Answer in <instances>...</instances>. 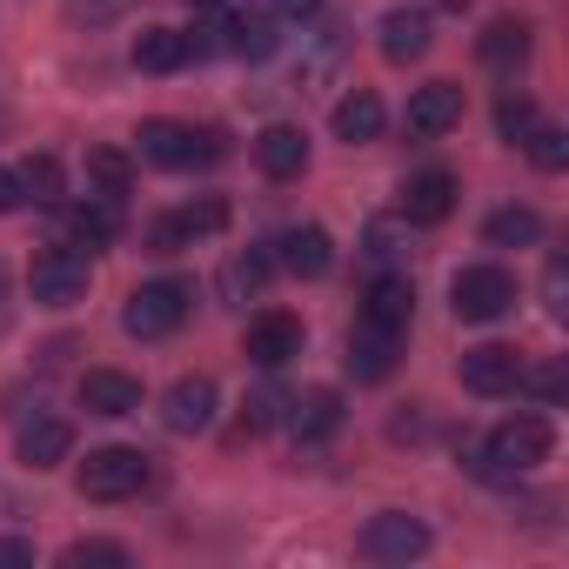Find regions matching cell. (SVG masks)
<instances>
[{"instance_id": "f1b7e54d", "label": "cell", "mask_w": 569, "mask_h": 569, "mask_svg": "<svg viewBox=\"0 0 569 569\" xmlns=\"http://www.w3.org/2000/svg\"><path fill=\"white\" fill-rule=\"evenodd\" d=\"M68 228H74V241H88V248H108L121 221H114V201H101V194H94L88 208H74V214H68Z\"/></svg>"}, {"instance_id": "9a60e30c", "label": "cell", "mask_w": 569, "mask_h": 569, "mask_svg": "<svg viewBox=\"0 0 569 569\" xmlns=\"http://www.w3.org/2000/svg\"><path fill=\"white\" fill-rule=\"evenodd\" d=\"M274 261L289 268V274H302V281H322L336 268V241H329V228L302 221V228H289V234L274 241Z\"/></svg>"}, {"instance_id": "4dcf8cb0", "label": "cell", "mask_w": 569, "mask_h": 569, "mask_svg": "<svg viewBox=\"0 0 569 569\" xmlns=\"http://www.w3.org/2000/svg\"><path fill=\"white\" fill-rule=\"evenodd\" d=\"M522 148H529V161H536V168H549V174L569 161V134H562L556 121H536V128L522 134Z\"/></svg>"}, {"instance_id": "cb8c5ba5", "label": "cell", "mask_w": 569, "mask_h": 569, "mask_svg": "<svg viewBox=\"0 0 569 569\" xmlns=\"http://www.w3.org/2000/svg\"><path fill=\"white\" fill-rule=\"evenodd\" d=\"M476 54H482V68L516 74V68L529 61V28H522V21H489L482 41H476Z\"/></svg>"}, {"instance_id": "e0dca14e", "label": "cell", "mask_w": 569, "mask_h": 569, "mask_svg": "<svg viewBox=\"0 0 569 569\" xmlns=\"http://www.w3.org/2000/svg\"><path fill=\"white\" fill-rule=\"evenodd\" d=\"M396 349H402L396 329H376V322L356 316V329H349V376H356V382H382V376L396 369Z\"/></svg>"}, {"instance_id": "44dd1931", "label": "cell", "mask_w": 569, "mask_h": 569, "mask_svg": "<svg viewBox=\"0 0 569 569\" xmlns=\"http://www.w3.org/2000/svg\"><path fill=\"white\" fill-rule=\"evenodd\" d=\"M141 74H174V68H188L194 61V34H174V28H141V41H134V54H128Z\"/></svg>"}, {"instance_id": "5bb4252c", "label": "cell", "mask_w": 569, "mask_h": 569, "mask_svg": "<svg viewBox=\"0 0 569 569\" xmlns=\"http://www.w3.org/2000/svg\"><path fill=\"white\" fill-rule=\"evenodd\" d=\"M74 396H81V409H88V416H108V422H121V416H134V409H141V382H134L128 369H88Z\"/></svg>"}, {"instance_id": "2e32d148", "label": "cell", "mask_w": 569, "mask_h": 569, "mask_svg": "<svg viewBox=\"0 0 569 569\" xmlns=\"http://www.w3.org/2000/svg\"><path fill=\"white\" fill-rule=\"evenodd\" d=\"M14 449H21L28 469H54V462L74 456V422L68 416H28L21 436H14Z\"/></svg>"}, {"instance_id": "277c9868", "label": "cell", "mask_w": 569, "mask_h": 569, "mask_svg": "<svg viewBox=\"0 0 569 569\" xmlns=\"http://www.w3.org/2000/svg\"><path fill=\"white\" fill-rule=\"evenodd\" d=\"M141 161L188 174V168L221 161V134L214 128H194V121H141Z\"/></svg>"}, {"instance_id": "484cf974", "label": "cell", "mask_w": 569, "mask_h": 569, "mask_svg": "<svg viewBox=\"0 0 569 569\" xmlns=\"http://www.w3.org/2000/svg\"><path fill=\"white\" fill-rule=\"evenodd\" d=\"M482 234H489V248H536L542 241V214L536 208H496Z\"/></svg>"}, {"instance_id": "e575fe53", "label": "cell", "mask_w": 569, "mask_h": 569, "mask_svg": "<svg viewBox=\"0 0 569 569\" xmlns=\"http://www.w3.org/2000/svg\"><path fill=\"white\" fill-rule=\"evenodd\" d=\"M34 562V542H21V536H0V569H28Z\"/></svg>"}, {"instance_id": "3957f363", "label": "cell", "mask_w": 569, "mask_h": 569, "mask_svg": "<svg viewBox=\"0 0 569 569\" xmlns=\"http://www.w3.org/2000/svg\"><path fill=\"white\" fill-rule=\"evenodd\" d=\"M449 309H456V322H502V316L516 309V274L496 268V261L456 268V281H449Z\"/></svg>"}, {"instance_id": "6da1fadb", "label": "cell", "mask_w": 569, "mask_h": 569, "mask_svg": "<svg viewBox=\"0 0 569 569\" xmlns=\"http://www.w3.org/2000/svg\"><path fill=\"white\" fill-rule=\"evenodd\" d=\"M549 449H556V422L536 416V409H522V416H509V422H496V429L482 436V449H476V476H489V482L529 476V469L549 462Z\"/></svg>"}, {"instance_id": "52a82bcc", "label": "cell", "mask_w": 569, "mask_h": 569, "mask_svg": "<svg viewBox=\"0 0 569 569\" xmlns=\"http://www.w3.org/2000/svg\"><path fill=\"white\" fill-rule=\"evenodd\" d=\"M28 289H34L41 309H74V302L88 296V254H74V248H48V254H34Z\"/></svg>"}, {"instance_id": "ac0fdd59", "label": "cell", "mask_w": 569, "mask_h": 569, "mask_svg": "<svg viewBox=\"0 0 569 569\" xmlns=\"http://www.w3.org/2000/svg\"><path fill=\"white\" fill-rule=\"evenodd\" d=\"M214 402H221V396H214V382H208V376H181V382L168 389L161 416H168V429H174V436H201V429L214 422Z\"/></svg>"}, {"instance_id": "74e56055", "label": "cell", "mask_w": 569, "mask_h": 569, "mask_svg": "<svg viewBox=\"0 0 569 569\" xmlns=\"http://www.w3.org/2000/svg\"><path fill=\"white\" fill-rule=\"evenodd\" d=\"M542 289H549V309L562 316V261H549V281H542Z\"/></svg>"}, {"instance_id": "30bf717a", "label": "cell", "mask_w": 569, "mask_h": 569, "mask_svg": "<svg viewBox=\"0 0 569 569\" xmlns=\"http://www.w3.org/2000/svg\"><path fill=\"white\" fill-rule=\"evenodd\" d=\"M456 376H462L469 396H509V389L522 382V356H516L509 342H476V349H462Z\"/></svg>"}, {"instance_id": "4316f807", "label": "cell", "mask_w": 569, "mask_h": 569, "mask_svg": "<svg viewBox=\"0 0 569 569\" xmlns=\"http://www.w3.org/2000/svg\"><path fill=\"white\" fill-rule=\"evenodd\" d=\"M61 562H68V569H128L134 556H128V542H108V536H81V542H68V549H61Z\"/></svg>"}, {"instance_id": "5b68a950", "label": "cell", "mask_w": 569, "mask_h": 569, "mask_svg": "<svg viewBox=\"0 0 569 569\" xmlns=\"http://www.w3.org/2000/svg\"><path fill=\"white\" fill-rule=\"evenodd\" d=\"M188 302H194L188 281H141L128 296V309H121V329L134 342H161V336H174L188 322Z\"/></svg>"}, {"instance_id": "603a6c76", "label": "cell", "mask_w": 569, "mask_h": 569, "mask_svg": "<svg viewBox=\"0 0 569 569\" xmlns=\"http://www.w3.org/2000/svg\"><path fill=\"white\" fill-rule=\"evenodd\" d=\"M329 121H336V141L362 148V141H376V134H382L389 108H382V101H376L369 88H356V94H342V101H336V114H329Z\"/></svg>"}, {"instance_id": "7c38bea8", "label": "cell", "mask_w": 569, "mask_h": 569, "mask_svg": "<svg viewBox=\"0 0 569 569\" xmlns=\"http://www.w3.org/2000/svg\"><path fill=\"white\" fill-rule=\"evenodd\" d=\"M456 174L449 168H416L409 181H402V221H416V228H436V221H449L456 214Z\"/></svg>"}, {"instance_id": "1f68e13d", "label": "cell", "mask_w": 569, "mask_h": 569, "mask_svg": "<svg viewBox=\"0 0 569 569\" xmlns=\"http://www.w3.org/2000/svg\"><path fill=\"white\" fill-rule=\"evenodd\" d=\"M21 188H28L34 201H61V188H68V174H61V161H54V154H34V161L21 168Z\"/></svg>"}, {"instance_id": "d6986e66", "label": "cell", "mask_w": 569, "mask_h": 569, "mask_svg": "<svg viewBox=\"0 0 569 569\" xmlns=\"http://www.w3.org/2000/svg\"><path fill=\"white\" fill-rule=\"evenodd\" d=\"M409 316H416V289H409V274H376L369 281V296H362V322H376V329H409Z\"/></svg>"}, {"instance_id": "ffe728a7", "label": "cell", "mask_w": 569, "mask_h": 569, "mask_svg": "<svg viewBox=\"0 0 569 569\" xmlns=\"http://www.w3.org/2000/svg\"><path fill=\"white\" fill-rule=\"evenodd\" d=\"M336 429H342V396L336 389H309V396L289 402V436L296 442H329Z\"/></svg>"}, {"instance_id": "8fae6325", "label": "cell", "mask_w": 569, "mask_h": 569, "mask_svg": "<svg viewBox=\"0 0 569 569\" xmlns=\"http://www.w3.org/2000/svg\"><path fill=\"white\" fill-rule=\"evenodd\" d=\"M402 128H409V141H442L449 128H462V88H456V81H429V88H416Z\"/></svg>"}, {"instance_id": "d4e9b609", "label": "cell", "mask_w": 569, "mask_h": 569, "mask_svg": "<svg viewBox=\"0 0 569 569\" xmlns=\"http://www.w3.org/2000/svg\"><path fill=\"white\" fill-rule=\"evenodd\" d=\"M88 188H94L101 201H121V194L134 188V161H128L121 148H94V154H88Z\"/></svg>"}, {"instance_id": "7402d4cb", "label": "cell", "mask_w": 569, "mask_h": 569, "mask_svg": "<svg viewBox=\"0 0 569 569\" xmlns=\"http://www.w3.org/2000/svg\"><path fill=\"white\" fill-rule=\"evenodd\" d=\"M382 54H389L396 68L422 61V54H429V14H422V8H396V14H382Z\"/></svg>"}, {"instance_id": "8d00e7d4", "label": "cell", "mask_w": 569, "mask_h": 569, "mask_svg": "<svg viewBox=\"0 0 569 569\" xmlns=\"http://www.w3.org/2000/svg\"><path fill=\"white\" fill-rule=\"evenodd\" d=\"M274 14H281V21H316L322 0H274Z\"/></svg>"}, {"instance_id": "f546056e", "label": "cell", "mask_w": 569, "mask_h": 569, "mask_svg": "<svg viewBox=\"0 0 569 569\" xmlns=\"http://www.w3.org/2000/svg\"><path fill=\"white\" fill-rule=\"evenodd\" d=\"M268 268H274V261H268L261 248H248V254H234V261H228V274H221V289H228L234 302H241V296H261V281H268Z\"/></svg>"}, {"instance_id": "83f0119b", "label": "cell", "mask_w": 569, "mask_h": 569, "mask_svg": "<svg viewBox=\"0 0 569 569\" xmlns=\"http://www.w3.org/2000/svg\"><path fill=\"white\" fill-rule=\"evenodd\" d=\"M228 54H241V61H268V54H274V21H268V14H241V21L228 28Z\"/></svg>"}, {"instance_id": "f35d334b", "label": "cell", "mask_w": 569, "mask_h": 569, "mask_svg": "<svg viewBox=\"0 0 569 569\" xmlns=\"http://www.w3.org/2000/svg\"><path fill=\"white\" fill-rule=\"evenodd\" d=\"M188 8H214V0H188Z\"/></svg>"}, {"instance_id": "836d02e7", "label": "cell", "mask_w": 569, "mask_h": 569, "mask_svg": "<svg viewBox=\"0 0 569 569\" xmlns=\"http://www.w3.org/2000/svg\"><path fill=\"white\" fill-rule=\"evenodd\" d=\"M28 201V188H21V168H0V214H14Z\"/></svg>"}, {"instance_id": "8992f818", "label": "cell", "mask_w": 569, "mask_h": 569, "mask_svg": "<svg viewBox=\"0 0 569 569\" xmlns=\"http://www.w3.org/2000/svg\"><path fill=\"white\" fill-rule=\"evenodd\" d=\"M356 556L362 562H416V556H429V522L422 516H402V509H382V516L362 522Z\"/></svg>"}, {"instance_id": "7a4b0ae2", "label": "cell", "mask_w": 569, "mask_h": 569, "mask_svg": "<svg viewBox=\"0 0 569 569\" xmlns=\"http://www.w3.org/2000/svg\"><path fill=\"white\" fill-rule=\"evenodd\" d=\"M74 482H81L88 502H128V496H141L154 482V462L141 449H128V442H108V449H88Z\"/></svg>"}, {"instance_id": "9c48e42d", "label": "cell", "mask_w": 569, "mask_h": 569, "mask_svg": "<svg viewBox=\"0 0 569 569\" xmlns=\"http://www.w3.org/2000/svg\"><path fill=\"white\" fill-rule=\"evenodd\" d=\"M302 316H289V309H268V316H254L248 322V336H241V349H248V362L254 369H281V362H296L302 356Z\"/></svg>"}, {"instance_id": "4fadbf2b", "label": "cell", "mask_w": 569, "mask_h": 569, "mask_svg": "<svg viewBox=\"0 0 569 569\" xmlns=\"http://www.w3.org/2000/svg\"><path fill=\"white\" fill-rule=\"evenodd\" d=\"M254 168H261L268 181H296V174L309 168V134H302L296 121H268V128L254 134Z\"/></svg>"}, {"instance_id": "ba28073f", "label": "cell", "mask_w": 569, "mask_h": 569, "mask_svg": "<svg viewBox=\"0 0 569 569\" xmlns=\"http://www.w3.org/2000/svg\"><path fill=\"white\" fill-rule=\"evenodd\" d=\"M214 228H228V201H201V208H174V214H154L148 221V254H181V248H194L201 234H214Z\"/></svg>"}, {"instance_id": "d590c367", "label": "cell", "mask_w": 569, "mask_h": 569, "mask_svg": "<svg viewBox=\"0 0 569 569\" xmlns=\"http://www.w3.org/2000/svg\"><path fill=\"white\" fill-rule=\"evenodd\" d=\"M522 382H529L536 396H562V369H522Z\"/></svg>"}, {"instance_id": "d6a6232c", "label": "cell", "mask_w": 569, "mask_h": 569, "mask_svg": "<svg viewBox=\"0 0 569 569\" xmlns=\"http://www.w3.org/2000/svg\"><path fill=\"white\" fill-rule=\"evenodd\" d=\"M536 121H542V114H536L529 94H502V101H496V128H502V141H522Z\"/></svg>"}]
</instances>
